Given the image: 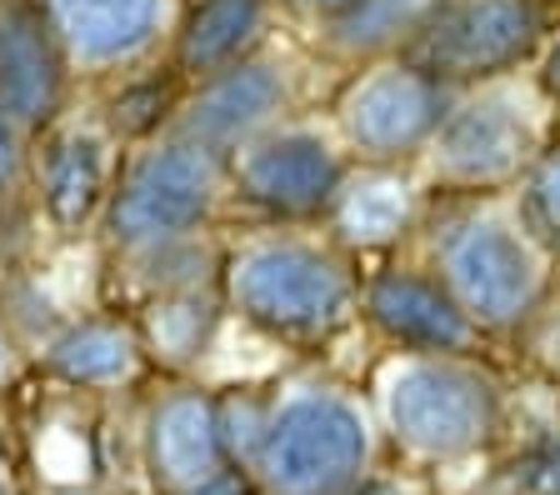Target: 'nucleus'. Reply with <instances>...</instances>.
Instances as JSON below:
<instances>
[{
  "label": "nucleus",
  "instance_id": "obj_8",
  "mask_svg": "<svg viewBox=\"0 0 560 495\" xmlns=\"http://www.w3.org/2000/svg\"><path fill=\"white\" fill-rule=\"evenodd\" d=\"M540 0H445L420 36V60L435 81H495L536 50Z\"/></svg>",
  "mask_w": 560,
  "mask_h": 495
},
{
  "label": "nucleus",
  "instance_id": "obj_22",
  "mask_svg": "<svg viewBox=\"0 0 560 495\" xmlns=\"http://www.w3.org/2000/svg\"><path fill=\"white\" fill-rule=\"evenodd\" d=\"M180 495H256V475L245 471V465H221L215 475H206L200 485H190Z\"/></svg>",
  "mask_w": 560,
  "mask_h": 495
},
{
  "label": "nucleus",
  "instance_id": "obj_9",
  "mask_svg": "<svg viewBox=\"0 0 560 495\" xmlns=\"http://www.w3.org/2000/svg\"><path fill=\"white\" fill-rule=\"evenodd\" d=\"M365 316L400 355H466L476 345V320L451 300L441 281L416 271H381L365 285Z\"/></svg>",
  "mask_w": 560,
  "mask_h": 495
},
{
  "label": "nucleus",
  "instance_id": "obj_6",
  "mask_svg": "<svg viewBox=\"0 0 560 495\" xmlns=\"http://www.w3.org/2000/svg\"><path fill=\"white\" fill-rule=\"evenodd\" d=\"M451 110V91L416 60H381L340 95V130L371 161L425 151Z\"/></svg>",
  "mask_w": 560,
  "mask_h": 495
},
{
  "label": "nucleus",
  "instance_id": "obj_2",
  "mask_svg": "<svg viewBox=\"0 0 560 495\" xmlns=\"http://www.w3.org/2000/svg\"><path fill=\"white\" fill-rule=\"evenodd\" d=\"M381 421L420 460H466L501 431V390L466 355H396L381 370Z\"/></svg>",
  "mask_w": 560,
  "mask_h": 495
},
{
  "label": "nucleus",
  "instance_id": "obj_1",
  "mask_svg": "<svg viewBox=\"0 0 560 495\" xmlns=\"http://www.w3.org/2000/svg\"><path fill=\"white\" fill-rule=\"evenodd\" d=\"M435 271L476 330H511L546 300L550 256L536 225L511 205H476L435 240Z\"/></svg>",
  "mask_w": 560,
  "mask_h": 495
},
{
  "label": "nucleus",
  "instance_id": "obj_15",
  "mask_svg": "<svg viewBox=\"0 0 560 495\" xmlns=\"http://www.w3.org/2000/svg\"><path fill=\"white\" fill-rule=\"evenodd\" d=\"M416 186L396 170H361V176H346L330 201L336 215V231L346 246L361 250H381L390 240H400L416 221Z\"/></svg>",
  "mask_w": 560,
  "mask_h": 495
},
{
  "label": "nucleus",
  "instance_id": "obj_18",
  "mask_svg": "<svg viewBox=\"0 0 560 495\" xmlns=\"http://www.w3.org/2000/svg\"><path fill=\"white\" fill-rule=\"evenodd\" d=\"M50 366L70 386H116L136 370V335L110 326V320H85V326L66 330L56 341Z\"/></svg>",
  "mask_w": 560,
  "mask_h": 495
},
{
  "label": "nucleus",
  "instance_id": "obj_4",
  "mask_svg": "<svg viewBox=\"0 0 560 495\" xmlns=\"http://www.w3.org/2000/svg\"><path fill=\"white\" fill-rule=\"evenodd\" d=\"M225 285L241 316L276 335H326L355 306V281L346 260L315 240L291 236L245 246L231 260Z\"/></svg>",
  "mask_w": 560,
  "mask_h": 495
},
{
  "label": "nucleus",
  "instance_id": "obj_10",
  "mask_svg": "<svg viewBox=\"0 0 560 495\" xmlns=\"http://www.w3.org/2000/svg\"><path fill=\"white\" fill-rule=\"evenodd\" d=\"M340 180L346 170H340L330 141L315 130H280L270 141L250 145L241 161V190L280 215L330 211Z\"/></svg>",
  "mask_w": 560,
  "mask_h": 495
},
{
  "label": "nucleus",
  "instance_id": "obj_20",
  "mask_svg": "<svg viewBox=\"0 0 560 495\" xmlns=\"http://www.w3.org/2000/svg\"><path fill=\"white\" fill-rule=\"evenodd\" d=\"M530 215H536L540 236H550L560 246V151L540 155L536 170H530Z\"/></svg>",
  "mask_w": 560,
  "mask_h": 495
},
{
  "label": "nucleus",
  "instance_id": "obj_25",
  "mask_svg": "<svg viewBox=\"0 0 560 495\" xmlns=\"http://www.w3.org/2000/svg\"><path fill=\"white\" fill-rule=\"evenodd\" d=\"M546 81H550V91L560 95V40L550 46V60H546Z\"/></svg>",
  "mask_w": 560,
  "mask_h": 495
},
{
  "label": "nucleus",
  "instance_id": "obj_5",
  "mask_svg": "<svg viewBox=\"0 0 560 495\" xmlns=\"http://www.w3.org/2000/svg\"><path fill=\"white\" fill-rule=\"evenodd\" d=\"M540 151V95L515 81H486L451 101L435 141L425 145L431 176L460 190L505 186Z\"/></svg>",
  "mask_w": 560,
  "mask_h": 495
},
{
  "label": "nucleus",
  "instance_id": "obj_19",
  "mask_svg": "<svg viewBox=\"0 0 560 495\" xmlns=\"http://www.w3.org/2000/svg\"><path fill=\"white\" fill-rule=\"evenodd\" d=\"M441 5L445 0H355L346 15H336V36L350 50H390L406 36H425Z\"/></svg>",
  "mask_w": 560,
  "mask_h": 495
},
{
  "label": "nucleus",
  "instance_id": "obj_16",
  "mask_svg": "<svg viewBox=\"0 0 560 495\" xmlns=\"http://www.w3.org/2000/svg\"><path fill=\"white\" fill-rule=\"evenodd\" d=\"M260 31V0H200L196 15L180 31V71H231V60L245 50V40Z\"/></svg>",
  "mask_w": 560,
  "mask_h": 495
},
{
  "label": "nucleus",
  "instance_id": "obj_12",
  "mask_svg": "<svg viewBox=\"0 0 560 495\" xmlns=\"http://www.w3.org/2000/svg\"><path fill=\"white\" fill-rule=\"evenodd\" d=\"M145 456H151V475L171 495L200 485L215 475L225 460L221 446V421H215V401L200 390H175L151 411V431H145Z\"/></svg>",
  "mask_w": 560,
  "mask_h": 495
},
{
  "label": "nucleus",
  "instance_id": "obj_7",
  "mask_svg": "<svg viewBox=\"0 0 560 495\" xmlns=\"http://www.w3.org/2000/svg\"><path fill=\"white\" fill-rule=\"evenodd\" d=\"M215 201V155L190 141L145 151L110 201V231L120 246H171L206 221Z\"/></svg>",
  "mask_w": 560,
  "mask_h": 495
},
{
  "label": "nucleus",
  "instance_id": "obj_13",
  "mask_svg": "<svg viewBox=\"0 0 560 495\" xmlns=\"http://www.w3.org/2000/svg\"><path fill=\"white\" fill-rule=\"evenodd\" d=\"M60 106V56L50 25L31 5L0 11V116L40 126Z\"/></svg>",
  "mask_w": 560,
  "mask_h": 495
},
{
  "label": "nucleus",
  "instance_id": "obj_14",
  "mask_svg": "<svg viewBox=\"0 0 560 495\" xmlns=\"http://www.w3.org/2000/svg\"><path fill=\"white\" fill-rule=\"evenodd\" d=\"M165 0H46L50 36L85 66L136 56L161 25Z\"/></svg>",
  "mask_w": 560,
  "mask_h": 495
},
{
  "label": "nucleus",
  "instance_id": "obj_17",
  "mask_svg": "<svg viewBox=\"0 0 560 495\" xmlns=\"http://www.w3.org/2000/svg\"><path fill=\"white\" fill-rule=\"evenodd\" d=\"M105 196V155L91 135H66L46 155V211L60 231H75L95 215Z\"/></svg>",
  "mask_w": 560,
  "mask_h": 495
},
{
  "label": "nucleus",
  "instance_id": "obj_23",
  "mask_svg": "<svg viewBox=\"0 0 560 495\" xmlns=\"http://www.w3.org/2000/svg\"><path fill=\"white\" fill-rule=\"evenodd\" d=\"M11 176H15V130L11 120L0 116V190L11 186Z\"/></svg>",
  "mask_w": 560,
  "mask_h": 495
},
{
  "label": "nucleus",
  "instance_id": "obj_21",
  "mask_svg": "<svg viewBox=\"0 0 560 495\" xmlns=\"http://www.w3.org/2000/svg\"><path fill=\"white\" fill-rule=\"evenodd\" d=\"M515 481H525V495H560V440L530 450V456L521 460Z\"/></svg>",
  "mask_w": 560,
  "mask_h": 495
},
{
  "label": "nucleus",
  "instance_id": "obj_24",
  "mask_svg": "<svg viewBox=\"0 0 560 495\" xmlns=\"http://www.w3.org/2000/svg\"><path fill=\"white\" fill-rule=\"evenodd\" d=\"M301 5H311V11H326V15H346L355 0H301Z\"/></svg>",
  "mask_w": 560,
  "mask_h": 495
},
{
  "label": "nucleus",
  "instance_id": "obj_26",
  "mask_svg": "<svg viewBox=\"0 0 560 495\" xmlns=\"http://www.w3.org/2000/svg\"><path fill=\"white\" fill-rule=\"evenodd\" d=\"M66 495H81V491H66Z\"/></svg>",
  "mask_w": 560,
  "mask_h": 495
},
{
  "label": "nucleus",
  "instance_id": "obj_3",
  "mask_svg": "<svg viewBox=\"0 0 560 495\" xmlns=\"http://www.w3.org/2000/svg\"><path fill=\"white\" fill-rule=\"evenodd\" d=\"M371 465V425L350 396L305 386L270 411L256 475L270 495H350Z\"/></svg>",
  "mask_w": 560,
  "mask_h": 495
},
{
  "label": "nucleus",
  "instance_id": "obj_11",
  "mask_svg": "<svg viewBox=\"0 0 560 495\" xmlns=\"http://www.w3.org/2000/svg\"><path fill=\"white\" fill-rule=\"evenodd\" d=\"M280 101H285V81H280L276 66H266V60L231 66V71H221L186 106V116H180V141L221 155V151H231V145H241L256 126H266L280 110Z\"/></svg>",
  "mask_w": 560,
  "mask_h": 495
}]
</instances>
